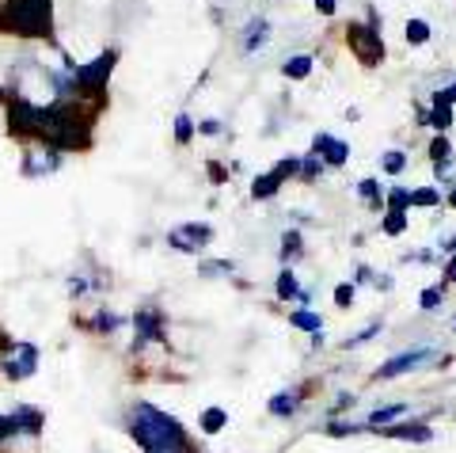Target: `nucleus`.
<instances>
[{
    "label": "nucleus",
    "instance_id": "f257e3e1",
    "mask_svg": "<svg viewBox=\"0 0 456 453\" xmlns=\"http://www.w3.org/2000/svg\"><path fill=\"white\" fill-rule=\"evenodd\" d=\"M122 427L141 453H191L187 427L152 400H137V404L126 408Z\"/></svg>",
    "mask_w": 456,
    "mask_h": 453
},
{
    "label": "nucleus",
    "instance_id": "f03ea898",
    "mask_svg": "<svg viewBox=\"0 0 456 453\" xmlns=\"http://www.w3.org/2000/svg\"><path fill=\"white\" fill-rule=\"evenodd\" d=\"M38 370H42V347L35 339L0 335V377L8 385H23V381L38 377Z\"/></svg>",
    "mask_w": 456,
    "mask_h": 453
},
{
    "label": "nucleus",
    "instance_id": "7ed1b4c3",
    "mask_svg": "<svg viewBox=\"0 0 456 453\" xmlns=\"http://www.w3.org/2000/svg\"><path fill=\"white\" fill-rule=\"evenodd\" d=\"M4 27L20 31L27 38L50 35V0H4Z\"/></svg>",
    "mask_w": 456,
    "mask_h": 453
},
{
    "label": "nucleus",
    "instance_id": "20e7f679",
    "mask_svg": "<svg viewBox=\"0 0 456 453\" xmlns=\"http://www.w3.org/2000/svg\"><path fill=\"white\" fill-rule=\"evenodd\" d=\"M8 423H12V449L31 446L46 434V408H38L31 400H20V404L8 408Z\"/></svg>",
    "mask_w": 456,
    "mask_h": 453
},
{
    "label": "nucleus",
    "instance_id": "39448f33",
    "mask_svg": "<svg viewBox=\"0 0 456 453\" xmlns=\"http://www.w3.org/2000/svg\"><path fill=\"white\" fill-rule=\"evenodd\" d=\"M130 328H134V350L137 355L156 347V343H167V317L156 305H141L130 317Z\"/></svg>",
    "mask_w": 456,
    "mask_h": 453
},
{
    "label": "nucleus",
    "instance_id": "423d86ee",
    "mask_svg": "<svg viewBox=\"0 0 456 453\" xmlns=\"http://www.w3.org/2000/svg\"><path fill=\"white\" fill-rule=\"evenodd\" d=\"M213 240V229L209 225H202V221H187V225H175V229L167 233V248H175V251H183V256H198L206 244Z\"/></svg>",
    "mask_w": 456,
    "mask_h": 453
},
{
    "label": "nucleus",
    "instance_id": "0eeeda50",
    "mask_svg": "<svg viewBox=\"0 0 456 453\" xmlns=\"http://www.w3.org/2000/svg\"><path fill=\"white\" fill-rule=\"evenodd\" d=\"M430 362H437V350L434 347H415V350H403V355H395V358H388L377 370V377L380 381H392V377H399V374H411V370H419V366H430Z\"/></svg>",
    "mask_w": 456,
    "mask_h": 453
},
{
    "label": "nucleus",
    "instance_id": "6e6552de",
    "mask_svg": "<svg viewBox=\"0 0 456 453\" xmlns=\"http://www.w3.org/2000/svg\"><path fill=\"white\" fill-rule=\"evenodd\" d=\"M57 164H61V152L50 149V145H31V149L23 152V176H27V179L53 176Z\"/></svg>",
    "mask_w": 456,
    "mask_h": 453
},
{
    "label": "nucleus",
    "instance_id": "1a4fd4ad",
    "mask_svg": "<svg viewBox=\"0 0 456 453\" xmlns=\"http://www.w3.org/2000/svg\"><path fill=\"white\" fill-rule=\"evenodd\" d=\"M350 46L358 50V58L365 65H377L380 54H384V46H380V38H377L373 27H350Z\"/></svg>",
    "mask_w": 456,
    "mask_h": 453
},
{
    "label": "nucleus",
    "instance_id": "9d476101",
    "mask_svg": "<svg viewBox=\"0 0 456 453\" xmlns=\"http://www.w3.org/2000/svg\"><path fill=\"white\" fill-rule=\"evenodd\" d=\"M384 434H388L392 442H411V446H426V442H434L430 423H392V427H384Z\"/></svg>",
    "mask_w": 456,
    "mask_h": 453
},
{
    "label": "nucleus",
    "instance_id": "9b49d317",
    "mask_svg": "<svg viewBox=\"0 0 456 453\" xmlns=\"http://www.w3.org/2000/svg\"><path fill=\"white\" fill-rule=\"evenodd\" d=\"M126 324H130V317H122V313H114V309H95V313L84 320V328L88 332H95V335H118Z\"/></svg>",
    "mask_w": 456,
    "mask_h": 453
},
{
    "label": "nucleus",
    "instance_id": "f8f14e48",
    "mask_svg": "<svg viewBox=\"0 0 456 453\" xmlns=\"http://www.w3.org/2000/svg\"><path fill=\"white\" fill-rule=\"evenodd\" d=\"M407 412H411V404H384V408H377V412H369L365 427L369 431H384V427H392L395 419H403Z\"/></svg>",
    "mask_w": 456,
    "mask_h": 453
},
{
    "label": "nucleus",
    "instance_id": "ddd939ff",
    "mask_svg": "<svg viewBox=\"0 0 456 453\" xmlns=\"http://www.w3.org/2000/svg\"><path fill=\"white\" fill-rule=\"evenodd\" d=\"M301 400H305V389H285L278 396H270V416H278V419L293 416L301 408Z\"/></svg>",
    "mask_w": 456,
    "mask_h": 453
},
{
    "label": "nucleus",
    "instance_id": "4468645a",
    "mask_svg": "<svg viewBox=\"0 0 456 453\" xmlns=\"http://www.w3.org/2000/svg\"><path fill=\"white\" fill-rule=\"evenodd\" d=\"M198 427H202L206 438H217L228 427V408H206L202 419H198Z\"/></svg>",
    "mask_w": 456,
    "mask_h": 453
},
{
    "label": "nucleus",
    "instance_id": "2eb2a0df",
    "mask_svg": "<svg viewBox=\"0 0 456 453\" xmlns=\"http://www.w3.org/2000/svg\"><path fill=\"white\" fill-rule=\"evenodd\" d=\"M316 152H323V164H342L346 161V145L342 141H331V137H316Z\"/></svg>",
    "mask_w": 456,
    "mask_h": 453
},
{
    "label": "nucleus",
    "instance_id": "dca6fc26",
    "mask_svg": "<svg viewBox=\"0 0 456 453\" xmlns=\"http://www.w3.org/2000/svg\"><path fill=\"white\" fill-rule=\"evenodd\" d=\"M289 324L301 328V332H312V335L323 332V320H320V313H312V309H297V313L289 317Z\"/></svg>",
    "mask_w": 456,
    "mask_h": 453
},
{
    "label": "nucleus",
    "instance_id": "f3484780",
    "mask_svg": "<svg viewBox=\"0 0 456 453\" xmlns=\"http://www.w3.org/2000/svg\"><path fill=\"white\" fill-rule=\"evenodd\" d=\"M266 35H270V23H266V20H255L251 31H248V38H244V50H259L263 42H266Z\"/></svg>",
    "mask_w": 456,
    "mask_h": 453
},
{
    "label": "nucleus",
    "instance_id": "a211bd4d",
    "mask_svg": "<svg viewBox=\"0 0 456 453\" xmlns=\"http://www.w3.org/2000/svg\"><path fill=\"white\" fill-rule=\"evenodd\" d=\"M281 187V176L278 172H270V176H259V179H255V198H270V194H274Z\"/></svg>",
    "mask_w": 456,
    "mask_h": 453
},
{
    "label": "nucleus",
    "instance_id": "6ab92c4d",
    "mask_svg": "<svg viewBox=\"0 0 456 453\" xmlns=\"http://www.w3.org/2000/svg\"><path fill=\"white\" fill-rule=\"evenodd\" d=\"M312 73V58H289L285 62V77L289 80H305Z\"/></svg>",
    "mask_w": 456,
    "mask_h": 453
},
{
    "label": "nucleus",
    "instance_id": "aec40b11",
    "mask_svg": "<svg viewBox=\"0 0 456 453\" xmlns=\"http://www.w3.org/2000/svg\"><path fill=\"white\" fill-rule=\"evenodd\" d=\"M278 297H285V301H289V297H301V286H297L293 271H281L278 275Z\"/></svg>",
    "mask_w": 456,
    "mask_h": 453
},
{
    "label": "nucleus",
    "instance_id": "412c9836",
    "mask_svg": "<svg viewBox=\"0 0 456 453\" xmlns=\"http://www.w3.org/2000/svg\"><path fill=\"white\" fill-rule=\"evenodd\" d=\"M426 38H430V27H426L422 20H411L407 23V42H411V46H422Z\"/></svg>",
    "mask_w": 456,
    "mask_h": 453
},
{
    "label": "nucleus",
    "instance_id": "4be33fe9",
    "mask_svg": "<svg viewBox=\"0 0 456 453\" xmlns=\"http://www.w3.org/2000/svg\"><path fill=\"white\" fill-rule=\"evenodd\" d=\"M403 225H407V214H403V210H392V214L384 218V233L399 236V233H403Z\"/></svg>",
    "mask_w": 456,
    "mask_h": 453
},
{
    "label": "nucleus",
    "instance_id": "5701e85b",
    "mask_svg": "<svg viewBox=\"0 0 456 453\" xmlns=\"http://www.w3.org/2000/svg\"><path fill=\"white\" fill-rule=\"evenodd\" d=\"M441 301H445V290H441V286H430V290H422V297H419V305L426 309V313H430V309H437Z\"/></svg>",
    "mask_w": 456,
    "mask_h": 453
},
{
    "label": "nucleus",
    "instance_id": "b1692460",
    "mask_svg": "<svg viewBox=\"0 0 456 453\" xmlns=\"http://www.w3.org/2000/svg\"><path fill=\"white\" fill-rule=\"evenodd\" d=\"M430 122L437 126V130H449V122H452V107H449V103H434Z\"/></svg>",
    "mask_w": 456,
    "mask_h": 453
},
{
    "label": "nucleus",
    "instance_id": "393cba45",
    "mask_svg": "<svg viewBox=\"0 0 456 453\" xmlns=\"http://www.w3.org/2000/svg\"><path fill=\"white\" fill-rule=\"evenodd\" d=\"M384 172H392V176H399V172H403V168H407V157H403V152H384Z\"/></svg>",
    "mask_w": 456,
    "mask_h": 453
},
{
    "label": "nucleus",
    "instance_id": "a878e982",
    "mask_svg": "<svg viewBox=\"0 0 456 453\" xmlns=\"http://www.w3.org/2000/svg\"><path fill=\"white\" fill-rule=\"evenodd\" d=\"M437 202H441V194L434 187H422V191L411 194V206H437Z\"/></svg>",
    "mask_w": 456,
    "mask_h": 453
},
{
    "label": "nucleus",
    "instance_id": "bb28decb",
    "mask_svg": "<svg viewBox=\"0 0 456 453\" xmlns=\"http://www.w3.org/2000/svg\"><path fill=\"white\" fill-rule=\"evenodd\" d=\"M0 453H12V423H8V412H0Z\"/></svg>",
    "mask_w": 456,
    "mask_h": 453
},
{
    "label": "nucleus",
    "instance_id": "cd10ccee",
    "mask_svg": "<svg viewBox=\"0 0 456 453\" xmlns=\"http://www.w3.org/2000/svg\"><path fill=\"white\" fill-rule=\"evenodd\" d=\"M281 251H285V259H297V251H301V236H297V233H285V236H281Z\"/></svg>",
    "mask_w": 456,
    "mask_h": 453
},
{
    "label": "nucleus",
    "instance_id": "c85d7f7f",
    "mask_svg": "<svg viewBox=\"0 0 456 453\" xmlns=\"http://www.w3.org/2000/svg\"><path fill=\"white\" fill-rule=\"evenodd\" d=\"M335 305L338 309H350L354 305V282H342V286L335 290Z\"/></svg>",
    "mask_w": 456,
    "mask_h": 453
},
{
    "label": "nucleus",
    "instance_id": "c756f323",
    "mask_svg": "<svg viewBox=\"0 0 456 453\" xmlns=\"http://www.w3.org/2000/svg\"><path fill=\"white\" fill-rule=\"evenodd\" d=\"M175 137H179V141H191V137H194V122H191L187 115L175 119Z\"/></svg>",
    "mask_w": 456,
    "mask_h": 453
},
{
    "label": "nucleus",
    "instance_id": "7c9ffc66",
    "mask_svg": "<svg viewBox=\"0 0 456 453\" xmlns=\"http://www.w3.org/2000/svg\"><path fill=\"white\" fill-rule=\"evenodd\" d=\"M377 332H380V324H369V328H362L358 335H350V339H346V347H358V343H365V339H373Z\"/></svg>",
    "mask_w": 456,
    "mask_h": 453
},
{
    "label": "nucleus",
    "instance_id": "2f4dec72",
    "mask_svg": "<svg viewBox=\"0 0 456 453\" xmlns=\"http://www.w3.org/2000/svg\"><path fill=\"white\" fill-rule=\"evenodd\" d=\"M430 157H434L437 164H441V161H445V157H449V141H445V137H437V141H434V145H430Z\"/></svg>",
    "mask_w": 456,
    "mask_h": 453
},
{
    "label": "nucleus",
    "instance_id": "473e14b6",
    "mask_svg": "<svg viewBox=\"0 0 456 453\" xmlns=\"http://www.w3.org/2000/svg\"><path fill=\"white\" fill-rule=\"evenodd\" d=\"M407 202H411V194H407V191H392V206H395V210H403Z\"/></svg>",
    "mask_w": 456,
    "mask_h": 453
},
{
    "label": "nucleus",
    "instance_id": "72a5a7b5",
    "mask_svg": "<svg viewBox=\"0 0 456 453\" xmlns=\"http://www.w3.org/2000/svg\"><path fill=\"white\" fill-rule=\"evenodd\" d=\"M452 99H456V84H452V88H445V92H437L434 103H449L452 107Z\"/></svg>",
    "mask_w": 456,
    "mask_h": 453
},
{
    "label": "nucleus",
    "instance_id": "f704fd0d",
    "mask_svg": "<svg viewBox=\"0 0 456 453\" xmlns=\"http://www.w3.org/2000/svg\"><path fill=\"white\" fill-rule=\"evenodd\" d=\"M362 194H365V198H377V183L365 179V183H362Z\"/></svg>",
    "mask_w": 456,
    "mask_h": 453
},
{
    "label": "nucleus",
    "instance_id": "c9c22d12",
    "mask_svg": "<svg viewBox=\"0 0 456 453\" xmlns=\"http://www.w3.org/2000/svg\"><path fill=\"white\" fill-rule=\"evenodd\" d=\"M445 282H452V286H456V256H452L449 267H445Z\"/></svg>",
    "mask_w": 456,
    "mask_h": 453
},
{
    "label": "nucleus",
    "instance_id": "e433bc0d",
    "mask_svg": "<svg viewBox=\"0 0 456 453\" xmlns=\"http://www.w3.org/2000/svg\"><path fill=\"white\" fill-rule=\"evenodd\" d=\"M316 8L323 12V16H331V12H335V0H316Z\"/></svg>",
    "mask_w": 456,
    "mask_h": 453
},
{
    "label": "nucleus",
    "instance_id": "4c0bfd02",
    "mask_svg": "<svg viewBox=\"0 0 456 453\" xmlns=\"http://www.w3.org/2000/svg\"><path fill=\"white\" fill-rule=\"evenodd\" d=\"M449 202H452V206H456V191H452V198H449Z\"/></svg>",
    "mask_w": 456,
    "mask_h": 453
},
{
    "label": "nucleus",
    "instance_id": "58836bf2",
    "mask_svg": "<svg viewBox=\"0 0 456 453\" xmlns=\"http://www.w3.org/2000/svg\"><path fill=\"white\" fill-rule=\"evenodd\" d=\"M191 453H194V449H191Z\"/></svg>",
    "mask_w": 456,
    "mask_h": 453
}]
</instances>
